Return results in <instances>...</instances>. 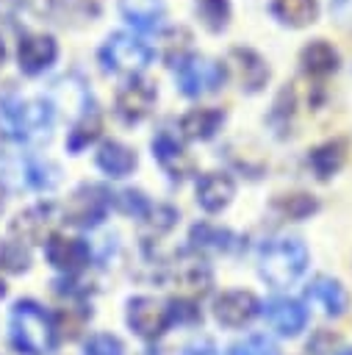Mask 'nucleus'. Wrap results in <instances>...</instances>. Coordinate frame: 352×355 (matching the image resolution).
I'll list each match as a JSON object with an SVG mask.
<instances>
[{
  "instance_id": "19",
  "label": "nucleus",
  "mask_w": 352,
  "mask_h": 355,
  "mask_svg": "<svg viewBox=\"0 0 352 355\" xmlns=\"http://www.w3.org/2000/svg\"><path fill=\"white\" fill-rule=\"evenodd\" d=\"M299 61H302V69L308 75H316V78L330 75V72L338 69V53L324 39H313L310 44H305L302 53H299Z\"/></svg>"
},
{
  "instance_id": "31",
  "label": "nucleus",
  "mask_w": 352,
  "mask_h": 355,
  "mask_svg": "<svg viewBox=\"0 0 352 355\" xmlns=\"http://www.w3.org/2000/svg\"><path fill=\"white\" fill-rule=\"evenodd\" d=\"M86 355H122V344L108 333H97L86 341Z\"/></svg>"
},
{
  "instance_id": "41",
  "label": "nucleus",
  "mask_w": 352,
  "mask_h": 355,
  "mask_svg": "<svg viewBox=\"0 0 352 355\" xmlns=\"http://www.w3.org/2000/svg\"><path fill=\"white\" fill-rule=\"evenodd\" d=\"M3 294H6V286H3V280H0V297H3Z\"/></svg>"
},
{
  "instance_id": "26",
  "label": "nucleus",
  "mask_w": 352,
  "mask_h": 355,
  "mask_svg": "<svg viewBox=\"0 0 352 355\" xmlns=\"http://www.w3.org/2000/svg\"><path fill=\"white\" fill-rule=\"evenodd\" d=\"M177 283L188 294H205L208 291V283H211V275H208V269L202 263H191V266H183L180 269Z\"/></svg>"
},
{
  "instance_id": "7",
  "label": "nucleus",
  "mask_w": 352,
  "mask_h": 355,
  "mask_svg": "<svg viewBox=\"0 0 352 355\" xmlns=\"http://www.w3.org/2000/svg\"><path fill=\"white\" fill-rule=\"evenodd\" d=\"M108 205H111V194L103 186H80L69 197V202L64 208V219L72 222V225L89 227V225H97L105 216Z\"/></svg>"
},
{
  "instance_id": "43",
  "label": "nucleus",
  "mask_w": 352,
  "mask_h": 355,
  "mask_svg": "<svg viewBox=\"0 0 352 355\" xmlns=\"http://www.w3.org/2000/svg\"><path fill=\"white\" fill-rule=\"evenodd\" d=\"M341 355H352V349H349V352H341Z\"/></svg>"
},
{
  "instance_id": "12",
  "label": "nucleus",
  "mask_w": 352,
  "mask_h": 355,
  "mask_svg": "<svg viewBox=\"0 0 352 355\" xmlns=\"http://www.w3.org/2000/svg\"><path fill=\"white\" fill-rule=\"evenodd\" d=\"M263 316L266 322L280 333V336H297L305 327V308L297 300L288 297H274L263 305Z\"/></svg>"
},
{
  "instance_id": "17",
  "label": "nucleus",
  "mask_w": 352,
  "mask_h": 355,
  "mask_svg": "<svg viewBox=\"0 0 352 355\" xmlns=\"http://www.w3.org/2000/svg\"><path fill=\"white\" fill-rule=\"evenodd\" d=\"M305 297H308L310 305H316L327 316H338L346 308V291L333 277H316V280H310L308 288H305Z\"/></svg>"
},
{
  "instance_id": "16",
  "label": "nucleus",
  "mask_w": 352,
  "mask_h": 355,
  "mask_svg": "<svg viewBox=\"0 0 352 355\" xmlns=\"http://www.w3.org/2000/svg\"><path fill=\"white\" fill-rule=\"evenodd\" d=\"M152 155L155 161L177 180V178H186L191 172V158L186 155V150L177 144V139L169 133V130H161L155 139H152Z\"/></svg>"
},
{
  "instance_id": "27",
  "label": "nucleus",
  "mask_w": 352,
  "mask_h": 355,
  "mask_svg": "<svg viewBox=\"0 0 352 355\" xmlns=\"http://www.w3.org/2000/svg\"><path fill=\"white\" fill-rule=\"evenodd\" d=\"M164 42H166V44H164V55H166V61H169L172 67H177L183 58H188L186 47H188V42H191V33H188L186 28H175V31H169Z\"/></svg>"
},
{
  "instance_id": "21",
  "label": "nucleus",
  "mask_w": 352,
  "mask_h": 355,
  "mask_svg": "<svg viewBox=\"0 0 352 355\" xmlns=\"http://www.w3.org/2000/svg\"><path fill=\"white\" fill-rule=\"evenodd\" d=\"M119 11L133 28L150 31L164 17V0H119Z\"/></svg>"
},
{
  "instance_id": "34",
  "label": "nucleus",
  "mask_w": 352,
  "mask_h": 355,
  "mask_svg": "<svg viewBox=\"0 0 352 355\" xmlns=\"http://www.w3.org/2000/svg\"><path fill=\"white\" fill-rule=\"evenodd\" d=\"M335 347H338V336H333L330 330H319V333L308 341V349H310L313 355H330Z\"/></svg>"
},
{
  "instance_id": "29",
  "label": "nucleus",
  "mask_w": 352,
  "mask_h": 355,
  "mask_svg": "<svg viewBox=\"0 0 352 355\" xmlns=\"http://www.w3.org/2000/svg\"><path fill=\"white\" fill-rule=\"evenodd\" d=\"M230 355H280L274 341H269L266 336H249L238 344H233Z\"/></svg>"
},
{
  "instance_id": "10",
  "label": "nucleus",
  "mask_w": 352,
  "mask_h": 355,
  "mask_svg": "<svg viewBox=\"0 0 352 355\" xmlns=\"http://www.w3.org/2000/svg\"><path fill=\"white\" fill-rule=\"evenodd\" d=\"M55 222H58V214L53 205H33L11 222V236L25 244H42L44 239H50V230Z\"/></svg>"
},
{
  "instance_id": "9",
  "label": "nucleus",
  "mask_w": 352,
  "mask_h": 355,
  "mask_svg": "<svg viewBox=\"0 0 352 355\" xmlns=\"http://www.w3.org/2000/svg\"><path fill=\"white\" fill-rule=\"evenodd\" d=\"M155 105V86L150 80L133 78L116 92V114L125 122H139L144 119Z\"/></svg>"
},
{
  "instance_id": "3",
  "label": "nucleus",
  "mask_w": 352,
  "mask_h": 355,
  "mask_svg": "<svg viewBox=\"0 0 352 355\" xmlns=\"http://www.w3.org/2000/svg\"><path fill=\"white\" fill-rule=\"evenodd\" d=\"M55 327L36 302H17L11 311V338L28 355H44L53 347Z\"/></svg>"
},
{
  "instance_id": "4",
  "label": "nucleus",
  "mask_w": 352,
  "mask_h": 355,
  "mask_svg": "<svg viewBox=\"0 0 352 355\" xmlns=\"http://www.w3.org/2000/svg\"><path fill=\"white\" fill-rule=\"evenodd\" d=\"M100 61L108 72H122V75H136L152 61V47L133 36V33H111L105 44L100 47Z\"/></svg>"
},
{
  "instance_id": "23",
  "label": "nucleus",
  "mask_w": 352,
  "mask_h": 355,
  "mask_svg": "<svg viewBox=\"0 0 352 355\" xmlns=\"http://www.w3.org/2000/svg\"><path fill=\"white\" fill-rule=\"evenodd\" d=\"M344 158H346L344 141H327V144L316 147V150L308 155V164L313 166V172H316L319 178H330V175H335V172L341 169Z\"/></svg>"
},
{
  "instance_id": "28",
  "label": "nucleus",
  "mask_w": 352,
  "mask_h": 355,
  "mask_svg": "<svg viewBox=\"0 0 352 355\" xmlns=\"http://www.w3.org/2000/svg\"><path fill=\"white\" fill-rule=\"evenodd\" d=\"M277 208L291 219H305L316 211V200L310 194H288V197L277 200Z\"/></svg>"
},
{
  "instance_id": "36",
  "label": "nucleus",
  "mask_w": 352,
  "mask_h": 355,
  "mask_svg": "<svg viewBox=\"0 0 352 355\" xmlns=\"http://www.w3.org/2000/svg\"><path fill=\"white\" fill-rule=\"evenodd\" d=\"M330 14L338 25L349 28L352 25V0H330Z\"/></svg>"
},
{
  "instance_id": "1",
  "label": "nucleus",
  "mask_w": 352,
  "mask_h": 355,
  "mask_svg": "<svg viewBox=\"0 0 352 355\" xmlns=\"http://www.w3.org/2000/svg\"><path fill=\"white\" fill-rule=\"evenodd\" d=\"M0 114L3 122L8 128L11 136L22 139V141H36V139H47L55 111L53 103L44 97L36 100H19L17 94H6L0 97Z\"/></svg>"
},
{
  "instance_id": "24",
  "label": "nucleus",
  "mask_w": 352,
  "mask_h": 355,
  "mask_svg": "<svg viewBox=\"0 0 352 355\" xmlns=\"http://www.w3.org/2000/svg\"><path fill=\"white\" fill-rule=\"evenodd\" d=\"M194 8H197V17L202 19V25L211 33H219V31L227 28L230 0H194Z\"/></svg>"
},
{
  "instance_id": "5",
  "label": "nucleus",
  "mask_w": 352,
  "mask_h": 355,
  "mask_svg": "<svg viewBox=\"0 0 352 355\" xmlns=\"http://www.w3.org/2000/svg\"><path fill=\"white\" fill-rule=\"evenodd\" d=\"M225 64L202 58V55H188L175 67V78H177V89L186 97H202L211 94L222 86L225 80Z\"/></svg>"
},
{
  "instance_id": "40",
  "label": "nucleus",
  "mask_w": 352,
  "mask_h": 355,
  "mask_svg": "<svg viewBox=\"0 0 352 355\" xmlns=\"http://www.w3.org/2000/svg\"><path fill=\"white\" fill-rule=\"evenodd\" d=\"M3 61H6V47H3V42H0V67H3Z\"/></svg>"
},
{
  "instance_id": "15",
  "label": "nucleus",
  "mask_w": 352,
  "mask_h": 355,
  "mask_svg": "<svg viewBox=\"0 0 352 355\" xmlns=\"http://www.w3.org/2000/svg\"><path fill=\"white\" fill-rule=\"evenodd\" d=\"M233 194H236V183L230 175H222V172H208L197 183V202L211 214L227 208Z\"/></svg>"
},
{
  "instance_id": "18",
  "label": "nucleus",
  "mask_w": 352,
  "mask_h": 355,
  "mask_svg": "<svg viewBox=\"0 0 352 355\" xmlns=\"http://www.w3.org/2000/svg\"><path fill=\"white\" fill-rule=\"evenodd\" d=\"M222 122H225V114L219 108H191L188 114L180 116V133L191 141H202V139H211Z\"/></svg>"
},
{
  "instance_id": "13",
  "label": "nucleus",
  "mask_w": 352,
  "mask_h": 355,
  "mask_svg": "<svg viewBox=\"0 0 352 355\" xmlns=\"http://www.w3.org/2000/svg\"><path fill=\"white\" fill-rule=\"evenodd\" d=\"M255 313H258V300L249 291H227L213 305V316L227 327H241Z\"/></svg>"
},
{
  "instance_id": "6",
  "label": "nucleus",
  "mask_w": 352,
  "mask_h": 355,
  "mask_svg": "<svg viewBox=\"0 0 352 355\" xmlns=\"http://www.w3.org/2000/svg\"><path fill=\"white\" fill-rule=\"evenodd\" d=\"M225 72H227V75L238 83V89L247 92V94L261 92V89L266 86V80H269V67H266V61H263L255 50H249V47H233V50L227 53V58H225Z\"/></svg>"
},
{
  "instance_id": "42",
  "label": "nucleus",
  "mask_w": 352,
  "mask_h": 355,
  "mask_svg": "<svg viewBox=\"0 0 352 355\" xmlns=\"http://www.w3.org/2000/svg\"><path fill=\"white\" fill-rule=\"evenodd\" d=\"M0 208H3V186H0Z\"/></svg>"
},
{
  "instance_id": "11",
  "label": "nucleus",
  "mask_w": 352,
  "mask_h": 355,
  "mask_svg": "<svg viewBox=\"0 0 352 355\" xmlns=\"http://www.w3.org/2000/svg\"><path fill=\"white\" fill-rule=\"evenodd\" d=\"M127 322L141 338H158L169 324V308L152 297H136L127 305Z\"/></svg>"
},
{
  "instance_id": "25",
  "label": "nucleus",
  "mask_w": 352,
  "mask_h": 355,
  "mask_svg": "<svg viewBox=\"0 0 352 355\" xmlns=\"http://www.w3.org/2000/svg\"><path fill=\"white\" fill-rule=\"evenodd\" d=\"M97 136H100V116H97L94 111H86V114L72 125L69 139H67V147H69L72 153H78V150H83L89 141H94Z\"/></svg>"
},
{
  "instance_id": "35",
  "label": "nucleus",
  "mask_w": 352,
  "mask_h": 355,
  "mask_svg": "<svg viewBox=\"0 0 352 355\" xmlns=\"http://www.w3.org/2000/svg\"><path fill=\"white\" fill-rule=\"evenodd\" d=\"M80 327H83V316L75 319V311L72 308H67V311L58 313V327L55 330H61L64 338H75L80 333Z\"/></svg>"
},
{
  "instance_id": "30",
  "label": "nucleus",
  "mask_w": 352,
  "mask_h": 355,
  "mask_svg": "<svg viewBox=\"0 0 352 355\" xmlns=\"http://www.w3.org/2000/svg\"><path fill=\"white\" fill-rule=\"evenodd\" d=\"M0 266H6V269H11V272L28 269V252L22 250V244H17V241L0 244Z\"/></svg>"
},
{
  "instance_id": "38",
  "label": "nucleus",
  "mask_w": 352,
  "mask_h": 355,
  "mask_svg": "<svg viewBox=\"0 0 352 355\" xmlns=\"http://www.w3.org/2000/svg\"><path fill=\"white\" fill-rule=\"evenodd\" d=\"M19 6H22V0H0V19L14 17L19 11Z\"/></svg>"
},
{
  "instance_id": "20",
  "label": "nucleus",
  "mask_w": 352,
  "mask_h": 355,
  "mask_svg": "<svg viewBox=\"0 0 352 355\" xmlns=\"http://www.w3.org/2000/svg\"><path fill=\"white\" fill-rule=\"evenodd\" d=\"M97 166L111 178H125L136 169V153L122 141H105L97 150Z\"/></svg>"
},
{
  "instance_id": "22",
  "label": "nucleus",
  "mask_w": 352,
  "mask_h": 355,
  "mask_svg": "<svg viewBox=\"0 0 352 355\" xmlns=\"http://www.w3.org/2000/svg\"><path fill=\"white\" fill-rule=\"evenodd\" d=\"M272 11L277 14L280 22H285L291 28H305V25L316 22L319 3L316 0H272Z\"/></svg>"
},
{
  "instance_id": "32",
  "label": "nucleus",
  "mask_w": 352,
  "mask_h": 355,
  "mask_svg": "<svg viewBox=\"0 0 352 355\" xmlns=\"http://www.w3.org/2000/svg\"><path fill=\"white\" fill-rule=\"evenodd\" d=\"M116 202H119V208L125 211V214H130V216H147L150 214V202L144 200V194H139V191H122L119 197H116Z\"/></svg>"
},
{
  "instance_id": "37",
  "label": "nucleus",
  "mask_w": 352,
  "mask_h": 355,
  "mask_svg": "<svg viewBox=\"0 0 352 355\" xmlns=\"http://www.w3.org/2000/svg\"><path fill=\"white\" fill-rule=\"evenodd\" d=\"M183 355H219V352H216L213 341H208V338H197V341H191V344L183 349Z\"/></svg>"
},
{
  "instance_id": "8",
  "label": "nucleus",
  "mask_w": 352,
  "mask_h": 355,
  "mask_svg": "<svg viewBox=\"0 0 352 355\" xmlns=\"http://www.w3.org/2000/svg\"><path fill=\"white\" fill-rule=\"evenodd\" d=\"M58 55V44L53 36L47 33H28L19 39V47H17V61H19V69L25 75H39L44 72Z\"/></svg>"
},
{
  "instance_id": "14",
  "label": "nucleus",
  "mask_w": 352,
  "mask_h": 355,
  "mask_svg": "<svg viewBox=\"0 0 352 355\" xmlns=\"http://www.w3.org/2000/svg\"><path fill=\"white\" fill-rule=\"evenodd\" d=\"M89 255L91 250L80 239H64V236L47 239V261L61 272H78L89 261Z\"/></svg>"
},
{
  "instance_id": "2",
  "label": "nucleus",
  "mask_w": 352,
  "mask_h": 355,
  "mask_svg": "<svg viewBox=\"0 0 352 355\" xmlns=\"http://www.w3.org/2000/svg\"><path fill=\"white\" fill-rule=\"evenodd\" d=\"M305 266H308V247L299 239L280 236V239H269L261 247L258 255L261 277L277 288L291 286L305 272Z\"/></svg>"
},
{
  "instance_id": "33",
  "label": "nucleus",
  "mask_w": 352,
  "mask_h": 355,
  "mask_svg": "<svg viewBox=\"0 0 352 355\" xmlns=\"http://www.w3.org/2000/svg\"><path fill=\"white\" fill-rule=\"evenodd\" d=\"M191 239H194V244H211V247H227V241L225 239H230L227 233H222V230H216V227H208V225H197L194 230H191Z\"/></svg>"
},
{
  "instance_id": "39",
  "label": "nucleus",
  "mask_w": 352,
  "mask_h": 355,
  "mask_svg": "<svg viewBox=\"0 0 352 355\" xmlns=\"http://www.w3.org/2000/svg\"><path fill=\"white\" fill-rule=\"evenodd\" d=\"M141 355H164V349H144Z\"/></svg>"
}]
</instances>
